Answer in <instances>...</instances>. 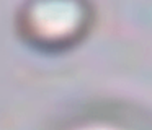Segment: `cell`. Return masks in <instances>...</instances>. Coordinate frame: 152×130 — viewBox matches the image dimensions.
Masks as SVG:
<instances>
[{
    "mask_svg": "<svg viewBox=\"0 0 152 130\" xmlns=\"http://www.w3.org/2000/svg\"><path fill=\"white\" fill-rule=\"evenodd\" d=\"M95 10L83 0H31L15 13V29L21 41L44 52L75 47L90 34Z\"/></svg>",
    "mask_w": 152,
    "mask_h": 130,
    "instance_id": "1",
    "label": "cell"
}]
</instances>
